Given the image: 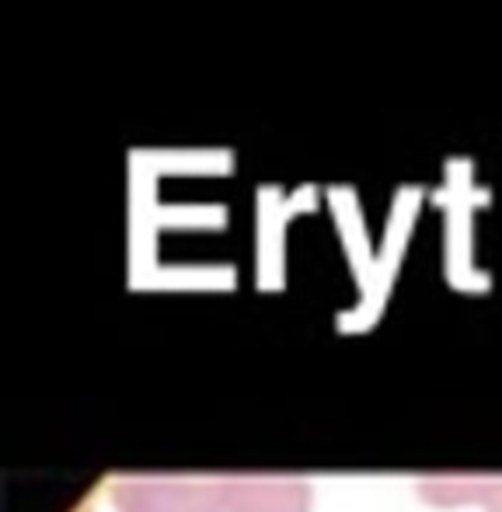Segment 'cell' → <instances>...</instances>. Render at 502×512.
I'll use <instances>...</instances> for the list:
<instances>
[{
    "label": "cell",
    "mask_w": 502,
    "mask_h": 512,
    "mask_svg": "<svg viewBox=\"0 0 502 512\" xmlns=\"http://www.w3.org/2000/svg\"><path fill=\"white\" fill-rule=\"evenodd\" d=\"M119 512H220L217 478L123 474L109 488Z\"/></svg>",
    "instance_id": "1"
},
{
    "label": "cell",
    "mask_w": 502,
    "mask_h": 512,
    "mask_svg": "<svg viewBox=\"0 0 502 512\" xmlns=\"http://www.w3.org/2000/svg\"><path fill=\"white\" fill-rule=\"evenodd\" d=\"M220 512H311V485L297 474H220Z\"/></svg>",
    "instance_id": "2"
},
{
    "label": "cell",
    "mask_w": 502,
    "mask_h": 512,
    "mask_svg": "<svg viewBox=\"0 0 502 512\" xmlns=\"http://www.w3.org/2000/svg\"><path fill=\"white\" fill-rule=\"evenodd\" d=\"M415 492L440 509L482 506L485 512H502V474H426Z\"/></svg>",
    "instance_id": "3"
},
{
    "label": "cell",
    "mask_w": 502,
    "mask_h": 512,
    "mask_svg": "<svg viewBox=\"0 0 502 512\" xmlns=\"http://www.w3.org/2000/svg\"><path fill=\"white\" fill-rule=\"evenodd\" d=\"M84 512H88V509H84Z\"/></svg>",
    "instance_id": "4"
}]
</instances>
